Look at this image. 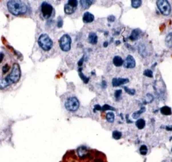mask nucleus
I'll use <instances>...</instances> for the list:
<instances>
[{
	"label": "nucleus",
	"mask_w": 172,
	"mask_h": 162,
	"mask_svg": "<svg viewBox=\"0 0 172 162\" xmlns=\"http://www.w3.org/2000/svg\"><path fill=\"white\" fill-rule=\"evenodd\" d=\"M107 20L109 22H114L115 20V17L113 15L109 16L107 18Z\"/></svg>",
	"instance_id": "34"
},
{
	"label": "nucleus",
	"mask_w": 172,
	"mask_h": 162,
	"mask_svg": "<svg viewBox=\"0 0 172 162\" xmlns=\"http://www.w3.org/2000/svg\"><path fill=\"white\" fill-rule=\"evenodd\" d=\"M157 8L164 16H168L171 13V6L168 0H157Z\"/></svg>",
	"instance_id": "4"
},
{
	"label": "nucleus",
	"mask_w": 172,
	"mask_h": 162,
	"mask_svg": "<svg viewBox=\"0 0 172 162\" xmlns=\"http://www.w3.org/2000/svg\"><path fill=\"white\" fill-rule=\"evenodd\" d=\"M21 77V70L20 67L18 64L15 63L14 64L13 67H12V70L11 73L10 74L7 76L5 77V79L7 80V82H9L10 85L12 84H14V83H17L20 79Z\"/></svg>",
	"instance_id": "2"
},
{
	"label": "nucleus",
	"mask_w": 172,
	"mask_h": 162,
	"mask_svg": "<svg viewBox=\"0 0 172 162\" xmlns=\"http://www.w3.org/2000/svg\"><path fill=\"white\" fill-rule=\"evenodd\" d=\"M7 8L12 15L19 16L27 12V7L21 0H9L7 3Z\"/></svg>",
	"instance_id": "1"
},
{
	"label": "nucleus",
	"mask_w": 172,
	"mask_h": 162,
	"mask_svg": "<svg viewBox=\"0 0 172 162\" xmlns=\"http://www.w3.org/2000/svg\"><path fill=\"white\" fill-rule=\"evenodd\" d=\"M124 67L127 69H133L136 66V62H135L133 56L131 55L127 56L126 60L124 62Z\"/></svg>",
	"instance_id": "8"
},
{
	"label": "nucleus",
	"mask_w": 172,
	"mask_h": 162,
	"mask_svg": "<svg viewBox=\"0 0 172 162\" xmlns=\"http://www.w3.org/2000/svg\"><path fill=\"white\" fill-rule=\"evenodd\" d=\"M117 42V45H119V44H120V41H117V42Z\"/></svg>",
	"instance_id": "42"
},
{
	"label": "nucleus",
	"mask_w": 172,
	"mask_h": 162,
	"mask_svg": "<svg viewBox=\"0 0 172 162\" xmlns=\"http://www.w3.org/2000/svg\"><path fill=\"white\" fill-rule=\"evenodd\" d=\"M166 130L167 131H171L172 130V125H170V126H168V127H166Z\"/></svg>",
	"instance_id": "39"
},
{
	"label": "nucleus",
	"mask_w": 172,
	"mask_h": 162,
	"mask_svg": "<svg viewBox=\"0 0 172 162\" xmlns=\"http://www.w3.org/2000/svg\"><path fill=\"white\" fill-rule=\"evenodd\" d=\"M38 42L40 47L44 51H49L53 47V40L46 34H43L40 35Z\"/></svg>",
	"instance_id": "3"
},
{
	"label": "nucleus",
	"mask_w": 172,
	"mask_h": 162,
	"mask_svg": "<svg viewBox=\"0 0 172 162\" xmlns=\"http://www.w3.org/2000/svg\"><path fill=\"white\" fill-rule=\"evenodd\" d=\"M102 111H106V110H115L114 108L110 106L108 104H104V106L102 107Z\"/></svg>",
	"instance_id": "30"
},
{
	"label": "nucleus",
	"mask_w": 172,
	"mask_h": 162,
	"mask_svg": "<svg viewBox=\"0 0 172 162\" xmlns=\"http://www.w3.org/2000/svg\"><path fill=\"white\" fill-rule=\"evenodd\" d=\"M102 110V107L100 106L99 104H96L94 107V109H93L94 112H95L96 111H99V110Z\"/></svg>",
	"instance_id": "35"
},
{
	"label": "nucleus",
	"mask_w": 172,
	"mask_h": 162,
	"mask_svg": "<svg viewBox=\"0 0 172 162\" xmlns=\"http://www.w3.org/2000/svg\"><path fill=\"white\" fill-rule=\"evenodd\" d=\"M142 5V0H131V7L134 9H138Z\"/></svg>",
	"instance_id": "21"
},
{
	"label": "nucleus",
	"mask_w": 172,
	"mask_h": 162,
	"mask_svg": "<svg viewBox=\"0 0 172 162\" xmlns=\"http://www.w3.org/2000/svg\"><path fill=\"white\" fill-rule=\"evenodd\" d=\"M106 119L108 122L113 123L115 120V114L111 112H108L106 114Z\"/></svg>",
	"instance_id": "24"
},
{
	"label": "nucleus",
	"mask_w": 172,
	"mask_h": 162,
	"mask_svg": "<svg viewBox=\"0 0 172 162\" xmlns=\"http://www.w3.org/2000/svg\"><path fill=\"white\" fill-rule=\"evenodd\" d=\"M78 156L81 157V158H83V157H85L88 154L87 149L84 146L79 147V148L78 149Z\"/></svg>",
	"instance_id": "16"
},
{
	"label": "nucleus",
	"mask_w": 172,
	"mask_h": 162,
	"mask_svg": "<svg viewBox=\"0 0 172 162\" xmlns=\"http://www.w3.org/2000/svg\"><path fill=\"white\" fill-rule=\"evenodd\" d=\"M140 153H141L142 155L145 156L146 155L147 153V147L146 145H142L141 147H140Z\"/></svg>",
	"instance_id": "26"
},
{
	"label": "nucleus",
	"mask_w": 172,
	"mask_h": 162,
	"mask_svg": "<svg viewBox=\"0 0 172 162\" xmlns=\"http://www.w3.org/2000/svg\"><path fill=\"white\" fill-rule=\"evenodd\" d=\"M153 95H151V94H147L146 97V103H149L153 101Z\"/></svg>",
	"instance_id": "31"
},
{
	"label": "nucleus",
	"mask_w": 172,
	"mask_h": 162,
	"mask_svg": "<svg viewBox=\"0 0 172 162\" xmlns=\"http://www.w3.org/2000/svg\"><path fill=\"white\" fill-rule=\"evenodd\" d=\"M124 60L120 56H115L113 59V63L116 67H120L124 64Z\"/></svg>",
	"instance_id": "14"
},
{
	"label": "nucleus",
	"mask_w": 172,
	"mask_h": 162,
	"mask_svg": "<svg viewBox=\"0 0 172 162\" xmlns=\"http://www.w3.org/2000/svg\"><path fill=\"white\" fill-rule=\"evenodd\" d=\"M88 41H89V44H92V45H95L98 42V36L97 34L94 32H91L88 36Z\"/></svg>",
	"instance_id": "12"
},
{
	"label": "nucleus",
	"mask_w": 172,
	"mask_h": 162,
	"mask_svg": "<svg viewBox=\"0 0 172 162\" xmlns=\"http://www.w3.org/2000/svg\"><path fill=\"white\" fill-rule=\"evenodd\" d=\"M145 110H146V108H145V107H142V108H141V110H140L139 111H137V112H134L133 114V115H132L133 118V119H137L140 116V115H141V114H142V113L145 112Z\"/></svg>",
	"instance_id": "22"
},
{
	"label": "nucleus",
	"mask_w": 172,
	"mask_h": 162,
	"mask_svg": "<svg viewBox=\"0 0 172 162\" xmlns=\"http://www.w3.org/2000/svg\"><path fill=\"white\" fill-rule=\"evenodd\" d=\"M76 9H77V8H75V7L71 6L69 4L67 3L65 5V7H64L65 13L66 14H68V15H70V14H72L73 13H75Z\"/></svg>",
	"instance_id": "15"
},
{
	"label": "nucleus",
	"mask_w": 172,
	"mask_h": 162,
	"mask_svg": "<svg viewBox=\"0 0 172 162\" xmlns=\"http://www.w3.org/2000/svg\"><path fill=\"white\" fill-rule=\"evenodd\" d=\"M57 25H58V28H61V27H62V25H63V21H62V19H59L58 21Z\"/></svg>",
	"instance_id": "36"
},
{
	"label": "nucleus",
	"mask_w": 172,
	"mask_h": 162,
	"mask_svg": "<svg viewBox=\"0 0 172 162\" xmlns=\"http://www.w3.org/2000/svg\"><path fill=\"white\" fill-rule=\"evenodd\" d=\"M10 70V66L8 64H5L3 67V74H5L7 72H9Z\"/></svg>",
	"instance_id": "33"
},
{
	"label": "nucleus",
	"mask_w": 172,
	"mask_h": 162,
	"mask_svg": "<svg viewBox=\"0 0 172 162\" xmlns=\"http://www.w3.org/2000/svg\"><path fill=\"white\" fill-rule=\"evenodd\" d=\"M10 84L7 80L5 78H0V90H3L7 87H8Z\"/></svg>",
	"instance_id": "20"
},
{
	"label": "nucleus",
	"mask_w": 172,
	"mask_h": 162,
	"mask_svg": "<svg viewBox=\"0 0 172 162\" xmlns=\"http://www.w3.org/2000/svg\"><path fill=\"white\" fill-rule=\"evenodd\" d=\"M124 89L126 91V92L127 94H128L130 95H134L135 94V92H136V91L134 89H130V88H127L126 86L124 87Z\"/></svg>",
	"instance_id": "27"
},
{
	"label": "nucleus",
	"mask_w": 172,
	"mask_h": 162,
	"mask_svg": "<svg viewBox=\"0 0 172 162\" xmlns=\"http://www.w3.org/2000/svg\"><path fill=\"white\" fill-rule=\"evenodd\" d=\"M67 3L69 4L71 6L75 7V8H77V6H78L77 0H68Z\"/></svg>",
	"instance_id": "29"
},
{
	"label": "nucleus",
	"mask_w": 172,
	"mask_h": 162,
	"mask_svg": "<svg viewBox=\"0 0 172 162\" xmlns=\"http://www.w3.org/2000/svg\"><path fill=\"white\" fill-rule=\"evenodd\" d=\"M146 126V121L143 119H139L136 121V127L139 129H143Z\"/></svg>",
	"instance_id": "19"
},
{
	"label": "nucleus",
	"mask_w": 172,
	"mask_h": 162,
	"mask_svg": "<svg viewBox=\"0 0 172 162\" xmlns=\"http://www.w3.org/2000/svg\"><path fill=\"white\" fill-rule=\"evenodd\" d=\"M103 46H104V48H107V46H108V42H105L104 43V45H103Z\"/></svg>",
	"instance_id": "41"
},
{
	"label": "nucleus",
	"mask_w": 172,
	"mask_h": 162,
	"mask_svg": "<svg viewBox=\"0 0 172 162\" xmlns=\"http://www.w3.org/2000/svg\"><path fill=\"white\" fill-rule=\"evenodd\" d=\"M41 11L44 18L45 19H48L52 15L53 9L52 5H51L48 3L44 2V3L41 4Z\"/></svg>",
	"instance_id": "7"
},
{
	"label": "nucleus",
	"mask_w": 172,
	"mask_h": 162,
	"mask_svg": "<svg viewBox=\"0 0 172 162\" xmlns=\"http://www.w3.org/2000/svg\"><path fill=\"white\" fill-rule=\"evenodd\" d=\"M144 76H146L147 77L149 78H153V72L150 70H144L143 73Z\"/></svg>",
	"instance_id": "28"
},
{
	"label": "nucleus",
	"mask_w": 172,
	"mask_h": 162,
	"mask_svg": "<svg viewBox=\"0 0 172 162\" xmlns=\"http://www.w3.org/2000/svg\"><path fill=\"white\" fill-rule=\"evenodd\" d=\"M80 106L79 100L77 97H72L69 98L65 103V107L69 112H76Z\"/></svg>",
	"instance_id": "5"
},
{
	"label": "nucleus",
	"mask_w": 172,
	"mask_h": 162,
	"mask_svg": "<svg viewBox=\"0 0 172 162\" xmlns=\"http://www.w3.org/2000/svg\"><path fill=\"white\" fill-rule=\"evenodd\" d=\"M171 152H172V149H171Z\"/></svg>",
	"instance_id": "44"
},
{
	"label": "nucleus",
	"mask_w": 172,
	"mask_h": 162,
	"mask_svg": "<svg viewBox=\"0 0 172 162\" xmlns=\"http://www.w3.org/2000/svg\"><path fill=\"white\" fill-rule=\"evenodd\" d=\"M95 0H80V5L83 9H87L92 5Z\"/></svg>",
	"instance_id": "13"
},
{
	"label": "nucleus",
	"mask_w": 172,
	"mask_h": 162,
	"mask_svg": "<svg viewBox=\"0 0 172 162\" xmlns=\"http://www.w3.org/2000/svg\"><path fill=\"white\" fill-rule=\"evenodd\" d=\"M3 58H4V54L2 53H0V64H1L2 61H3Z\"/></svg>",
	"instance_id": "38"
},
{
	"label": "nucleus",
	"mask_w": 172,
	"mask_h": 162,
	"mask_svg": "<svg viewBox=\"0 0 172 162\" xmlns=\"http://www.w3.org/2000/svg\"><path fill=\"white\" fill-rule=\"evenodd\" d=\"M166 46L169 48H172V32L167 34L166 37Z\"/></svg>",
	"instance_id": "18"
},
{
	"label": "nucleus",
	"mask_w": 172,
	"mask_h": 162,
	"mask_svg": "<svg viewBox=\"0 0 172 162\" xmlns=\"http://www.w3.org/2000/svg\"><path fill=\"white\" fill-rule=\"evenodd\" d=\"M142 31L139 29H135L133 30L131 34L129 36V39L131 41H136L141 37L142 35Z\"/></svg>",
	"instance_id": "10"
},
{
	"label": "nucleus",
	"mask_w": 172,
	"mask_h": 162,
	"mask_svg": "<svg viewBox=\"0 0 172 162\" xmlns=\"http://www.w3.org/2000/svg\"><path fill=\"white\" fill-rule=\"evenodd\" d=\"M161 113L164 115H169L171 114V109L170 107L164 106L161 108Z\"/></svg>",
	"instance_id": "17"
},
{
	"label": "nucleus",
	"mask_w": 172,
	"mask_h": 162,
	"mask_svg": "<svg viewBox=\"0 0 172 162\" xmlns=\"http://www.w3.org/2000/svg\"><path fill=\"white\" fill-rule=\"evenodd\" d=\"M122 90H117L115 92V97L116 99H119V97H120V95H121L122 94Z\"/></svg>",
	"instance_id": "32"
},
{
	"label": "nucleus",
	"mask_w": 172,
	"mask_h": 162,
	"mask_svg": "<svg viewBox=\"0 0 172 162\" xmlns=\"http://www.w3.org/2000/svg\"><path fill=\"white\" fill-rule=\"evenodd\" d=\"M60 48L63 51L67 52L71 50V38L68 34H63L59 41Z\"/></svg>",
	"instance_id": "6"
},
{
	"label": "nucleus",
	"mask_w": 172,
	"mask_h": 162,
	"mask_svg": "<svg viewBox=\"0 0 172 162\" xmlns=\"http://www.w3.org/2000/svg\"><path fill=\"white\" fill-rule=\"evenodd\" d=\"M128 78H113L112 80V84L113 87H118L129 82Z\"/></svg>",
	"instance_id": "9"
},
{
	"label": "nucleus",
	"mask_w": 172,
	"mask_h": 162,
	"mask_svg": "<svg viewBox=\"0 0 172 162\" xmlns=\"http://www.w3.org/2000/svg\"><path fill=\"white\" fill-rule=\"evenodd\" d=\"M83 57H82L81 59L79 60V62L78 63V66H82L83 64Z\"/></svg>",
	"instance_id": "37"
},
{
	"label": "nucleus",
	"mask_w": 172,
	"mask_h": 162,
	"mask_svg": "<svg viewBox=\"0 0 172 162\" xmlns=\"http://www.w3.org/2000/svg\"><path fill=\"white\" fill-rule=\"evenodd\" d=\"M171 139H172V137H171Z\"/></svg>",
	"instance_id": "43"
},
{
	"label": "nucleus",
	"mask_w": 172,
	"mask_h": 162,
	"mask_svg": "<svg viewBox=\"0 0 172 162\" xmlns=\"http://www.w3.org/2000/svg\"><path fill=\"white\" fill-rule=\"evenodd\" d=\"M78 72H79L80 77L81 78H82V80L83 81V82H84L85 84H87L88 82H89V78L85 77V76L83 74L82 72V68H79V70H78Z\"/></svg>",
	"instance_id": "23"
},
{
	"label": "nucleus",
	"mask_w": 172,
	"mask_h": 162,
	"mask_svg": "<svg viewBox=\"0 0 172 162\" xmlns=\"http://www.w3.org/2000/svg\"><path fill=\"white\" fill-rule=\"evenodd\" d=\"M112 136L115 139L118 140V139H120L122 137V133L118 131H115L113 132Z\"/></svg>",
	"instance_id": "25"
},
{
	"label": "nucleus",
	"mask_w": 172,
	"mask_h": 162,
	"mask_svg": "<svg viewBox=\"0 0 172 162\" xmlns=\"http://www.w3.org/2000/svg\"><path fill=\"white\" fill-rule=\"evenodd\" d=\"M95 19V16L89 12H85L83 15V21L85 23H91Z\"/></svg>",
	"instance_id": "11"
},
{
	"label": "nucleus",
	"mask_w": 172,
	"mask_h": 162,
	"mask_svg": "<svg viewBox=\"0 0 172 162\" xmlns=\"http://www.w3.org/2000/svg\"><path fill=\"white\" fill-rule=\"evenodd\" d=\"M102 85H103V88H105V87H106V82L105 81H103L102 82Z\"/></svg>",
	"instance_id": "40"
}]
</instances>
